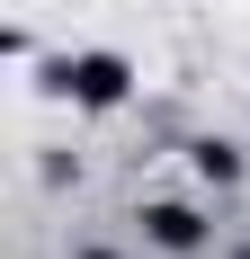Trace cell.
I'll list each match as a JSON object with an SVG mask.
<instances>
[{"mask_svg":"<svg viewBox=\"0 0 250 259\" xmlns=\"http://www.w3.org/2000/svg\"><path fill=\"white\" fill-rule=\"evenodd\" d=\"M54 90H63L72 107H125V90H134V63H125V54H107V45L63 54V63H54Z\"/></svg>","mask_w":250,"mask_h":259,"instance_id":"1","label":"cell"},{"mask_svg":"<svg viewBox=\"0 0 250 259\" xmlns=\"http://www.w3.org/2000/svg\"><path fill=\"white\" fill-rule=\"evenodd\" d=\"M143 233L161 241V250H197V241H205V214H197V206H170V197H161V206H143Z\"/></svg>","mask_w":250,"mask_h":259,"instance_id":"2","label":"cell"},{"mask_svg":"<svg viewBox=\"0 0 250 259\" xmlns=\"http://www.w3.org/2000/svg\"><path fill=\"white\" fill-rule=\"evenodd\" d=\"M188 161H197V179H215V188H232V179H241V152H232L224 134H205V143H188Z\"/></svg>","mask_w":250,"mask_h":259,"instance_id":"3","label":"cell"},{"mask_svg":"<svg viewBox=\"0 0 250 259\" xmlns=\"http://www.w3.org/2000/svg\"><path fill=\"white\" fill-rule=\"evenodd\" d=\"M80 259H116V250H80Z\"/></svg>","mask_w":250,"mask_h":259,"instance_id":"4","label":"cell"},{"mask_svg":"<svg viewBox=\"0 0 250 259\" xmlns=\"http://www.w3.org/2000/svg\"><path fill=\"white\" fill-rule=\"evenodd\" d=\"M241 259H250V250H241Z\"/></svg>","mask_w":250,"mask_h":259,"instance_id":"5","label":"cell"}]
</instances>
